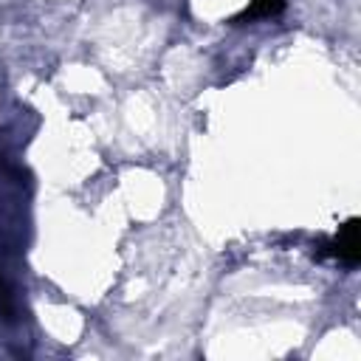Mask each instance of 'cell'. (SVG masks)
Returning a JSON list of instances; mask_svg holds the SVG:
<instances>
[{
    "label": "cell",
    "instance_id": "cell-1",
    "mask_svg": "<svg viewBox=\"0 0 361 361\" xmlns=\"http://www.w3.org/2000/svg\"><path fill=\"white\" fill-rule=\"evenodd\" d=\"M330 254H333L338 262H344V265H355V262H358L361 248H358V220H355V217L347 220V223L338 228V234H336L333 243H330Z\"/></svg>",
    "mask_w": 361,
    "mask_h": 361
},
{
    "label": "cell",
    "instance_id": "cell-2",
    "mask_svg": "<svg viewBox=\"0 0 361 361\" xmlns=\"http://www.w3.org/2000/svg\"><path fill=\"white\" fill-rule=\"evenodd\" d=\"M285 8V0H251L248 8H243L231 23H243V20H262V17H274Z\"/></svg>",
    "mask_w": 361,
    "mask_h": 361
},
{
    "label": "cell",
    "instance_id": "cell-3",
    "mask_svg": "<svg viewBox=\"0 0 361 361\" xmlns=\"http://www.w3.org/2000/svg\"><path fill=\"white\" fill-rule=\"evenodd\" d=\"M8 302H11V299H8V288H6V282L0 279V307H3L6 313L11 310V305H8Z\"/></svg>",
    "mask_w": 361,
    "mask_h": 361
}]
</instances>
